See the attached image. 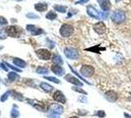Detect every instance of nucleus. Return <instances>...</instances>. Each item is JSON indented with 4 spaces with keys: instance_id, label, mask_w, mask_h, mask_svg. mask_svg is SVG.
Listing matches in <instances>:
<instances>
[{
    "instance_id": "obj_12",
    "label": "nucleus",
    "mask_w": 131,
    "mask_h": 118,
    "mask_svg": "<svg viewBox=\"0 0 131 118\" xmlns=\"http://www.w3.org/2000/svg\"><path fill=\"white\" fill-rule=\"evenodd\" d=\"M105 97L108 101L114 102V101L117 99V93L114 92V91H108V92H105Z\"/></svg>"
},
{
    "instance_id": "obj_36",
    "label": "nucleus",
    "mask_w": 131,
    "mask_h": 118,
    "mask_svg": "<svg viewBox=\"0 0 131 118\" xmlns=\"http://www.w3.org/2000/svg\"><path fill=\"white\" fill-rule=\"evenodd\" d=\"M89 0H79V1H77V4H85Z\"/></svg>"
},
{
    "instance_id": "obj_11",
    "label": "nucleus",
    "mask_w": 131,
    "mask_h": 118,
    "mask_svg": "<svg viewBox=\"0 0 131 118\" xmlns=\"http://www.w3.org/2000/svg\"><path fill=\"white\" fill-rule=\"evenodd\" d=\"M87 13H88V15L90 17H92V18L100 19V14L97 11V9L94 6H92V5H89V6L87 7Z\"/></svg>"
},
{
    "instance_id": "obj_29",
    "label": "nucleus",
    "mask_w": 131,
    "mask_h": 118,
    "mask_svg": "<svg viewBox=\"0 0 131 118\" xmlns=\"http://www.w3.org/2000/svg\"><path fill=\"white\" fill-rule=\"evenodd\" d=\"M7 24H8L7 19H5V18L2 17V16H0V26H6Z\"/></svg>"
},
{
    "instance_id": "obj_17",
    "label": "nucleus",
    "mask_w": 131,
    "mask_h": 118,
    "mask_svg": "<svg viewBox=\"0 0 131 118\" xmlns=\"http://www.w3.org/2000/svg\"><path fill=\"white\" fill-rule=\"evenodd\" d=\"M39 87L42 91H45L46 92H50L53 91V87L50 86L49 84H46V83H40L39 84Z\"/></svg>"
},
{
    "instance_id": "obj_39",
    "label": "nucleus",
    "mask_w": 131,
    "mask_h": 118,
    "mask_svg": "<svg viewBox=\"0 0 131 118\" xmlns=\"http://www.w3.org/2000/svg\"><path fill=\"white\" fill-rule=\"evenodd\" d=\"M16 1H22V0H16Z\"/></svg>"
},
{
    "instance_id": "obj_16",
    "label": "nucleus",
    "mask_w": 131,
    "mask_h": 118,
    "mask_svg": "<svg viewBox=\"0 0 131 118\" xmlns=\"http://www.w3.org/2000/svg\"><path fill=\"white\" fill-rule=\"evenodd\" d=\"M47 8H48V5L46 3H37L35 5V9L39 12H45V11H46Z\"/></svg>"
},
{
    "instance_id": "obj_34",
    "label": "nucleus",
    "mask_w": 131,
    "mask_h": 118,
    "mask_svg": "<svg viewBox=\"0 0 131 118\" xmlns=\"http://www.w3.org/2000/svg\"><path fill=\"white\" fill-rule=\"evenodd\" d=\"M1 67H2V69H3L4 71H8V67H7V65L4 63V62L1 63Z\"/></svg>"
},
{
    "instance_id": "obj_30",
    "label": "nucleus",
    "mask_w": 131,
    "mask_h": 118,
    "mask_svg": "<svg viewBox=\"0 0 131 118\" xmlns=\"http://www.w3.org/2000/svg\"><path fill=\"white\" fill-rule=\"evenodd\" d=\"M96 115H97L98 117H105V112L104 111V110H99V111H97Z\"/></svg>"
},
{
    "instance_id": "obj_37",
    "label": "nucleus",
    "mask_w": 131,
    "mask_h": 118,
    "mask_svg": "<svg viewBox=\"0 0 131 118\" xmlns=\"http://www.w3.org/2000/svg\"><path fill=\"white\" fill-rule=\"evenodd\" d=\"M124 116H125V118H131L130 115H128V113H124Z\"/></svg>"
},
{
    "instance_id": "obj_14",
    "label": "nucleus",
    "mask_w": 131,
    "mask_h": 118,
    "mask_svg": "<svg viewBox=\"0 0 131 118\" xmlns=\"http://www.w3.org/2000/svg\"><path fill=\"white\" fill-rule=\"evenodd\" d=\"M65 80L67 82H69V83H71V84H73V85L75 86H80V87L83 86V83L80 80H78V79L75 78V77H73L71 75H67L65 77Z\"/></svg>"
},
{
    "instance_id": "obj_1",
    "label": "nucleus",
    "mask_w": 131,
    "mask_h": 118,
    "mask_svg": "<svg viewBox=\"0 0 131 118\" xmlns=\"http://www.w3.org/2000/svg\"><path fill=\"white\" fill-rule=\"evenodd\" d=\"M63 112V107L60 104H51L48 108L47 116L50 118H58Z\"/></svg>"
},
{
    "instance_id": "obj_2",
    "label": "nucleus",
    "mask_w": 131,
    "mask_h": 118,
    "mask_svg": "<svg viewBox=\"0 0 131 118\" xmlns=\"http://www.w3.org/2000/svg\"><path fill=\"white\" fill-rule=\"evenodd\" d=\"M73 33H74V28L70 24H63L60 27L59 33L62 38H69V37L72 36Z\"/></svg>"
},
{
    "instance_id": "obj_23",
    "label": "nucleus",
    "mask_w": 131,
    "mask_h": 118,
    "mask_svg": "<svg viewBox=\"0 0 131 118\" xmlns=\"http://www.w3.org/2000/svg\"><path fill=\"white\" fill-rule=\"evenodd\" d=\"M11 117L12 118H18L20 116V113H19V111L17 110V105H16V107H14L13 109L11 110Z\"/></svg>"
},
{
    "instance_id": "obj_21",
    "label": "nucleus",
    "mask_w": 131,
    "mask_h": 118,
    "mask_svg": "<svg viewBox=\"0 0 131 118\" xmlns=\"http://www.w3.org/2000/svg\"><path fill=\"white\" fill-rule=\"evenodd\" d=\"M53 9H54L56 12H59V13H65L66 10H67V7L61 6V5H54V6H53Z\"/></svg>"
},
{
    "instance_id": "obj_7",
    "label": "nucleus",
    "mask_w": 131,
    "mask_h": 118,
    "mask_svg": "<svg viewBox=\"0 0 131 118\" xmlns=\"http://www.w3.org/2000/svg\"><path fill=\"white\" fill-rule=\"evenodd\" d=\"M37 55L39 59L41 60H49L51 58V52L48 50V49H46V48H40V49H38L37 51Z\"/></svg>"
},
{
    "instance_id": "obj_33",
    "label": "nucleus",
    "mask_w": 131,
    "mask_h": 118,
    "mask_svg": "<svg viewBox=\"0 0 131 118\" xmlns=\"http://www.w3.org/2000/svg\"><path fill=\"white\" fill-rule=\"evenodd\" d=\"M27 17H28V18H33V19H37V18H38V16H37V15H35V14H27Z\"/></svg>"
},
{
    "instance_id": "obj_26",
    "label": "nucleus",
    "mask_w": 131,
    "mask_h": 118,
    "mask_svg": "<svg viewBox=\"0 0 131 118\" xmlns=\"http://www.w3.org/2000/svg\"><path fill=\"white\" fill-rule=\"evenodd\" d=\"M10 93H11V91H9V92H6L4 95H2L1 96V98H0V100L2 101V102H4L5 100H6L7 98H8V97L10 96Z\"/></svg>"
},
{
    "instance_id": "obj_10",
    "label": "nucleus",
    "mask_w": 131,
    "mask_h": 118,
    "mask_svg": "<svg viewBox=\"0 0 131 118\" xmlns=\"http://www.w3.org/2000/svg\"><path fill=\"white\" fill-rule=\"evenodd\" d=\"M53 99L55 101H57L59 103H65L66 102V98L65 96L60 92V91H55L53 93Z\"/></svg>"
},
{
    "instance_id": "obj_27",
    "label": "nucleus",
    "mask_w": 131,
    "mask_h": 118,
    "mask_svg": "<svg viewBox=\"0 0 131 118\" xmlns=\"http://www.w3.org/2000/svg\"><path fill=\"white\" fill-rule=\"evenodd\" d=\"M45 79L48 80V81H51V82L55 83V84H60V81H59L58 79L54 78V77H46V76H45Z\"/></svg>"
},
{
    "instance_id": "obj_20",
    "label": "nucleus",
    "mask_w": 131,
    "mask_h": 118,
    "mask_svg": "<svg viewBox=\"0 0 131 118\" xmlns=\"http://www.w3.org/2000/svg\"><path fill=\"white\" fill-rule=\"evenodd\" d=\"M52 61L55 65H61V64H63V60H62V58L59 56L58 54H54L53 55Z\"/></svg>"
},
{
    "instance_id": "obj_9",
    "label": "nucleus",
    "mask_w": 131,
    "mask_h": 118,
    "mask_svg": "<svg viewBox=\"0 0 131 118\" xmlns=\"http://www.w3.org/2000/svg\"><path fill=\"white\" fill-rule=\"evenodd\" d=\"M93 28H94V31L97 33H99V34H103L106 31V27H105V25L103 22H99L97 24H95Z\"/></svg>"
},
{
    "instance_id": "obj_3",
    "label": "nucleus",
    "mask_w": 131,
    "mask_h": 118,
    "mask_svg": "<svg viewBox=\"0 0 131 118\" xmlns=\"http://www.w3.org/2000/svg\"><path fill=\"white\" fill-rule=\"evenodd\" d=\"M112 20L113 23L115 24H122L126 20V15L123 11L121 10H116L114 11L112 15Z\"/></svg>"
},
{
    "instance_id": "obj_22",
    "label": "nucleus",
    "mask_w": 131,
    "mask_h": 118,
    "mask_svg": "<svg viewBox=\"0 0 131 118\" xmlns=\"http://www.w3.org/2000/svg\"><path fill=\"white\" fill-rule=\"evenodd\" d=\"M46 18L47 20L53 21V20H55L56 18H57V15H56V13H55V12H53V11H49L48 13L46 14Z\"/></svg>"
},
{
    "instance_id": "obj_31",
    "label": "nucleus",
    "mask_w": 131,
    "mask_h": 118,
    "mask_svg": "<svg viewBox=\"0 0 131 118\" xmlns=\"http://www.w3.org/2000/svg\"><path fill=\"white\" fill-rule=\"evenodd\" d=\"M6 39V33L2 30H0V39Z\"/></svg>"
},
{
    "instance_id": "obj_25",
    "label": "nucleus",
    "mask_w": 131,
    "mask_h": 118,
    "mask_svg": "<svg viewBox=\"0 0 131 118\" xmlns=\"http://www.w3.org/2000/svg\"><path fill=\"white\" fill-rule=\"evenodd\" d=\"M11 93H12V96H13V97L16 98V99H18V100H23V95H21L20 92L11 91Z\"/></svg>"
},
{
    "instance_id": "obj_35",
    "label": "nucleus",
    "mask_w": 131,
    "mask_h": 118,
    "mask_svg": "<svg viewBox=\"0 0 131 118\" xmlns=\"http://www.w3.org/2000/svg\"><path fill=\"white\" fill-rule=\"evenodd\" d=\"M6 65H7V67H10L11 69H13V70H15V71H17V72H20L21 70H19V69H17V68H15V67H13L12 65H10L9 63H6Z\"/></svg>"
},
{
    "instance_id": "obj_38",
    "label": "nucleus",
    "mask_w": 131,
    "mask_h": 118,
    "mask_svg": "<svg viewBox=\"0 0 131 118\" xmlns=\"http://www.w3.org/2000/svg\"><path fill=\"white\" fill-rule=\"evenodd\" d=\"M70 118H78L77 116H72V117H70Z\"/></svg>"
},
{
    "instance_id": "obj_6",
    "label": "nucleus",
    "mask_w": 131,
    "mask_h": 118,
    "mask_svg": "<svg viewBox=\"0 0 131 118\" xmlns=\"http://www.w3.org/2000/svg\"><path fill=\"white\" fill-rule=\"evenodd\" d=\"M80 73H81L84 77L89 78V77H92L93 75H94L95 69H94V67L91 65H83L81 67V69H80Z\"/></svg>"
},
{
    "instance_id": "obj_32",
    "label": "nucleus",
    "mask_w": 131,
    "mask_h": 118,
    "mask_svg": "<svg viewBox=\"0 0 131 118\" xmlns=\"http://www.w3.org/2000/svg\"><path fill=\"white\" fill-rule=\"evenodd\" d=\"M73 90H74L75 92H82V93H84V95H87V92H86L85 91H83V90L79 89V88H77V87H74V88H73Z\"/></svg>"
},
{
    "instance_id": "obj_19",
    "label": "nucleus",
    "mask_w": 131,
    "mask_h": 118,
    "mask_svg": "<svg viewBox=\"0 0 131 118\" xmlns=\"http://www.w3.org/2000/svg\"><path fill=\"white\" fill-rule=\"evenodd\" d=\"M19 79H20V76L16 72H10L8 74V80L10 82H15V81H17Z\"/></svg>"
},
{
    "instance_id": "obj_13",
    "label": "nucleus",
    "mask_w": 131,
    "mask_h": 118,
    "mask_svg": "<svg viewBox=\"0 0 131 118\" xmlns=\"http://www.w3.org/2000/svg\"><path fill=\"white\" fill-rule=\"evenodd\" d=\"M100 3V6L102 8V10L104 11H108L112 7V3L110 0H98Z\"/></svg>"
},
{
    "instance_id": "obj_5",
    "label": "nucleus",
    "mask_w": 131,
    "mask_h": 118,
    "mask_svg": "<svg viewBox=\"0 0 131 118\" xmlns=\"http://www.w3.org/2000/svg\"><path fill=\"white\" fill-rule=\"evenodd\" d=\"M64 54L68 59L71 60H76L79 57V52L76 48H74L72 46H67L64 48Z\"/></svg>"
},
{
    "instance_id": "obj_4",
    "label": "nucleus",
    "mask_w": 131,
    "mask_h": 118,
    "mask_svg": "<svg viewBox=\"0 0 131 118\" xmlns=\"http://www.w3.org/2000/svg\"><path fill=\"white\" fill-rule=\"evenodd\" d=\"M5 33L12 38H19L23 33V30L18 26H10L7 27L5 30Z\"/></svg>"
},
{
    "instance_id": "obj_15",
    "label": "nucleus",
    "mask_w": 131,
    "mask_h": 118,
    "mask_svg": "<svg viewBox=\"0 0 131 118\" xmlns=\"http://www.w3.org/2000/svg\"><path fill=\"white\" fill-rule=\"evenodd\" d=\"M51 71H52L55 75H57V76H62L65 71H64V69L61 67L60 65H55V64H53L51 66Z\"/></svg>"
},
{
    "instance_id": "obj_28",
    "label": "nucleus",
    "mask_w": 131,
    "mask_h": 118,
    "mask_svg": "<svg viewBox=\"0 0 131 118\" xmlns=\"http://www.w3.org/2000/svg\"><path fill=\"white\" fill-rule=\"evenodd\" d=\"M69 68H70V70H71V71H72V72L74 73V74H76V75H77V76H79L80 78H81V79H82V80H83V81H84V82H86V84H88V85H91V83H89L88 81H86L85 79H83V78H82V77H81V76L79 75L78 73H77V72H76V71H75V70H74V69H73V68H72V66H70V65H69Z\"/></svg>"
},
{
    "instance_id": "obj_8",
    "label": "nucleus",
    "mask_w": 131,
    "mask_h": 118,
    "mask_svg": "<svg viewBox=\"0 0 131 118\" xmlns=\"http://www.w3.org/2000/svg\"><path fill=\"white\" fill-rule=\"evenodd\" d=\"M27 31L33 36H39L40 33H43V31L39 28V27L35 26V25H27Z\"/></svg>"
},
{
    "instance_id": "obj_18",
    "label": "nucleus",
    "mask_w": 131,
    "mask_h": 118,
    "mask_svg": "<svg viewBox=\"0 0 131 118\" xmlns=\"http://www.w3.org/2000/svg\"><path fill=\"white\" fill-rule=\"evenodd\" d=\"M13 62L14 64L17 66V67H20V68H24V67H26L27 63L23 60V59H20V58H13Z\"/></svg>"
},
{
    "instance_id": "obj_24",
    "label": "nucleus",
    "mask_w": 131,
    "mask_h": 118,
    "mask_svg": "<svg viewBox=\"0 0 131 118\" xmlns=\"http://www.w3.org/2000/svg\"><path fill=\"white\" fill-rule=\"evenodd\" d=\"M36 71H37V73L42 74V75H45V74H47V73H48V70H47V68H46V67H38Z\"/></svg>"
}]
</instances>
